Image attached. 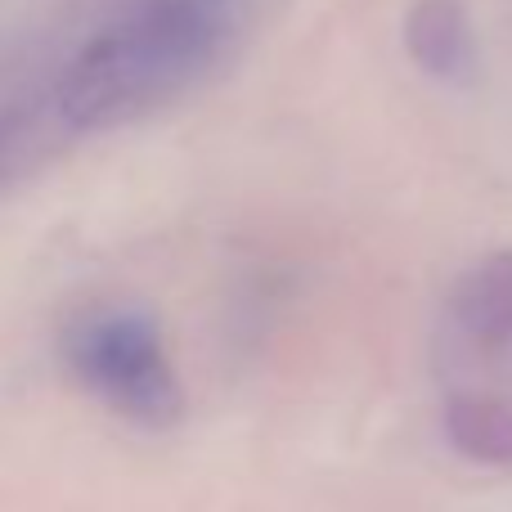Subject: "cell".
I'll list each match as a JSON object with an SVG mask.
<instances>
[{
    "mask_svg": "<svg viewBox=\"0 0 512 512\" xmlns=\"http://www.w3.org/2000/svg\"><path fill=\"white\" fill-rule=\"evenodd\" d=\"M68 364L108 409L140 427H171L185 409L162 328L144 310H99L81 319L68 333Z\"/></svg>",
    "mask_w": 512,
    "mask_h": 512,
    "instance_id": "7a4b0ae2",
    "label": "cell"
},
{
    "mask_svg": "<svg viewBox=\"0 0 512 512\" xmlns=\"http://www.w3.org/2000/svg\"><path fill=\"white\" fill-rule=\"evenodd\" d=\"M243 32V0H149L104 27L50 95L59 131H113L194 90L230 59Z\"/></svg>",
    "mask_w": 512,
    "mask_h": 512,
    "instance_id": "6da1fadb",
    "label": "cell"
},
{
    "mask_svg": "<svg viewBox=\"0 0 512 512\" xmlns=\"http://www.w3.org/2000/svg\"><path fill=\"white\" fill-rule=\"evenodd\" d=\"M405 50L436 81H468L477 72V36L459 0H414L405 18Z\"/></svg>",
    "mask_w": 512,
    "mask_h": 512,
    "instance_id": "277c9868",
    "label": "cell"
},
{
    "mask_svg": "<svg viewBox=\"0 0 512 512\" xmlns=\"http://www.w3.org/2000/svg\"><path fill=\"white\" fill-rule=\"evenodd\" d=\"M512 333V252H495L450 292L441 351H477Z\"/></svg>",
    "mask_w": 512,
    "mask_h": 512,
    "instance_id": "3957f363",
    "label": "cell"
}]
</instances>
